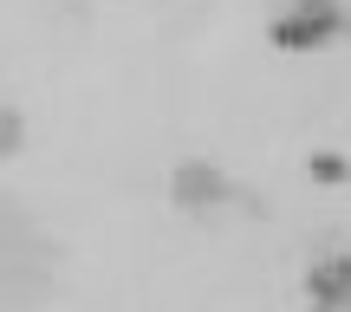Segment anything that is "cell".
Here are the masks:
<instances>
[{
    "label": "cell",
    "mask_w": 351,
    "mask_h": 312,
    "mask_svg": "<svg viewBox=\"0 0 351 312\" xmlns=\"http://www.w3.org/2000/svg\"><path fill=\"white\" fill-rule=\"evenodd\" d=\"M345 26L351 20H345L339 0H293V7L267 26V39H274L280 52H313V46H326V39H339Z\"/></svg>",
    "instance_id": "cell-1"
},
{
    "label": "cell",
    "mask_w": 351,
    "mask_h": 312,
    "mask_svg": "<svg viewBox=\"0 0 351 312\" xmlns=\"http://www.w3.org/2000/svg\"><path fill=\"white\" fill-rule=\"evenodd\" d=\"M169 195H176V208H221V202H254L247 189H234L215 163H182V169L169 176Z\"/></svg>",
    "instance_id": "cell-2"
},
{
    "label": "cell",
    "mask_w": 351,
    "mask_h": 312,
    "mask_svg": "<svg viewBox=\"0 0 351 312\" xmlns=\"http://www.w3.org/2000/svg\"><path fill=\"white\" fill-rule=\"evenodd\" d=\"M306 293H313V306H351V261H345V254L319 261L313 280H306Z\"/></svg>",
    "instance_id": "cell-3"
},
{
    "label": "cell",
    "mask_w": 351,
    "mask_h": 312,
    "mask_svg": "<svg viewBox=\"0 0 351 312\" xmlns=\"http://www.w3.org/2000/svg\"><path fill=\"white\" fill-rule=\"evenodd\" d=\"M313 176H319V182H345L351 163H345V156H332V150H319V156H313Z\"/></svg>",
    "instance_id": "cell-4"
},
{
    "label": "cell",
    "mask_w": 351,
    "mask_h": 312,
    "mask_svg": "<svg viewBox=\"0 0 351 312\" xmlns=\"http://www.w3.org/2000/svg\"><path fill=\"white\" fill-rule=\"evenodd\" d=\"M20 143H26V130H20V111H0V150H7V156H20Z\"/></svg>",
    "instance_id": "cell-5"
}]
</instances>
